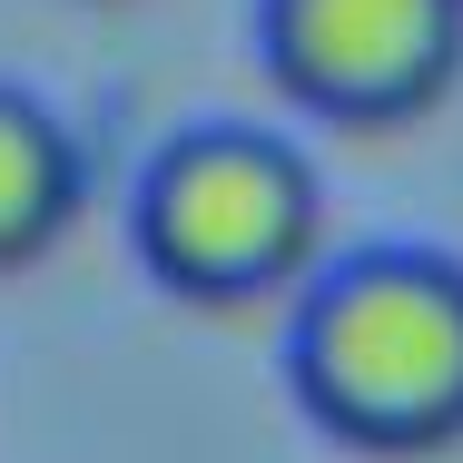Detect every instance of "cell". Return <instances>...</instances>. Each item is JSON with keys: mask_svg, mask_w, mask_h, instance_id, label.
<instances>
[{"mask_svg": "<svg viewBox=\"0 0 463 463\" xmlns=\"http://www.w3.org/2000/svg\"><path fill=\"white\" fill-rule=\"evenodd\" d=\"M80 217V138L60 109L0 80V267H30Z\"/></svg>", "mask_w": 463, "mask_h": 463, "instance_id": "4", "label": "cell"}, {"mask_svg": "<svg viewBox=\"0 0 463 463\" xmlns=\"http://www.w3.org/2000/svg\"><path fill=\"white\" fill-rule=\"evenodd\" d=\"M326 227V187L277 128L207 118L178 128L138 178V257L197 306H247L306 277Z\"/></svg>", "mask_w": 463, "mask_h": 463, "instance_id": "2", "label": "cell"}, {"mask_svg": "<svg viewBox=\"0 0 463 463\" xmlns=\"http://www.w3.org/2000/svg\"><path fill=\"white\" fill-rule=\"evenodd\" d=\"M296 394L355 454H434L463 434V257L365 247L296 306Z\"/></svg>", "mask_w": 463, "mask_h": 463, "instance_id": "1", "label": "cell"}, {"mask_svg": "<svg viewBox=\"0 0 463 463\" xmlns=\"http://www.w3.org/2000/svg\"><path fill=\"white\" fill-rule=\"evenodd\" d=\"M257 40L286 99L355 128H394L454 90L463 0H257Z\"/></svg>", "mask_w": 463, "mask_h": 463, "instance_id": "3", "label": "cell"}]
</instances>
